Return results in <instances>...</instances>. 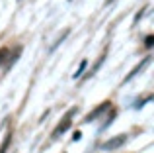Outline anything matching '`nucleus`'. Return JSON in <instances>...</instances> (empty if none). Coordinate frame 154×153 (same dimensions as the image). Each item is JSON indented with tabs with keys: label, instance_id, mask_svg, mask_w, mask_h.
<instances>
[{
	"label": "nucleus",
	"instance_id": "423d86ee",
	"mask_svg": "<svg viewBox=\"0 0 154 153\" xmlns=\"http://www.w3.org/2000/svg\"><path fill=\"white\" fill-rule=\"evenodd\" d=\"M68 34H70V30H68V28H64V30H63V31H60V35H59V37H57V41H55V43H53V45H51V51H55V49H57V47H59V45H60V43H63V41H64V37H66V35H68Z\"/></svg>",
	"mask_w": 154,
	"mask_h": 153
},
{
	"label": "nucleus",
	"instance_id": "39448f33",
	"mask_svg": "<svg viewBox=\"0 0 154 153\" xmlns=\"http://www.w3.org/2000/svg\"><path fill=\"white\" fill-rule=\"evenodd\" d=\"M107 51H109V47H105V49H103V53H102V55H100V59H98V61H96V65H94V67H92V71H90V73H88L86 76H90V75H94V73H96V71H98V69H100V67H102V63H103V59H105V57H107Z\"/></svg>",
	"mask_w": 154,
	"mask_h": 153
},
{
	"label": "nucleus",
	"instance_id": "f8f14e48",
	"mask_svg": "<svg viewBox=\"0 0 154 153\" xmlns=\"http://www.w3.org/2000/svg\"><path fill=\"white\" fill-rule=\"evenodd\" d=\"M144 12H146V6H144L143 10H139V12H137V14H135V24H139V20H140V18H143V16H144Z\"/></svg>",
	"mask_w": 154,
	"mask_h": 153
},
{
	"label": "nucleus",
	"instance_id": "9b49d317",
	"mask_svg": "<svg viewBox=\"0 0 154 153\" xmlns=\"http://www.w3.org/2000/svg\"><path fill=\"white\" fill-rule=\"evenodd\" d=\"M144 45L150 49V47L154 45V35H146V37H144Z\"/></svg>",
	"mask_w": 154,
	"mask_h": 153
},
{
	"label": "nucleus",
	"instance_id": "f257e3e1",
	"mask_svg": "<svg viewBox=\"0 0 154 153\" xmlns=\"http://www.w3.org/2000/svg\"><path fill=\"white\" fill-rule=\"evenodd\" d=\"M76 112H78V108H76V106H72L70 110H68L66 114L63 116V120H60V122L57 124V128L53 130V135H51L53 139H59V138H60V135H63L66 130H70V126H72V116H74Z\"/></svg>",
	"mask_w": 154,
	"mask_h": 153
},
{
	"label": "nucleus",
	"instance_id": "20e7f679",
	"mask_svg": "<svg viewBox=\"0 0 154 153\" xmlns=\"http://www.w3.org/2000/svg\"><path fill=\"white\" fill-rule=\"evenodd\" d=\"M150 61H152V57L148 55V57H144V59H143V61H140L137 67H133V71H131V73H129L127 76H125V83H129V80H131L133 76H137V75H139V73H140V71H143L146 65H150Z\"/></svg>",
	"mask_w": 154,
	"mask_h": 153
},
{
	"label": "nucleus",
	"instance_id": "7ed1b4c3",
	"mask_svg": "<svg viewBox=\"0 0 154 153\" xmlns=\"http://www.w3.org/2000/svg\"><path fill=\"white\" fill-rule=\"evenodd\" d=\"M111 108V102L109 100H103L100 106H96L94 110L90 112V114H86V118H84V124H90V122H94V120H98V116H102L105 110H109Z\"/></svg>",
	"mask_w": 154,
	"mask_h": 153
},
{
	"label": "nucleus",
	"instance_id": "ddd939ff",
	"mask_svg": "<svg viewBox=\"0 0 154 153\" xmlns=\"http://www.w3.org/2000/svg\"><path fill=\"white\" fill-rule=\"evenodd\" d=\"M80 138H82V134H80V132H74V135H72V139H74V142H78Z\"/></svg>",
	"mask_w": 154,
	"mask_h": 153
},
{
	"label": "nucleus",
	"instance_id": "f03ea898",
	"mask_svg": "<svg viewBox=\"0 0 154 153\" xmlns=\"http://www.w3.org/2000/svg\"><path fill=\"white\" fill-rule=\"evenodd\" d=\"M125 143H127V135H115V138L107 139V142L102 143V149L103 151H113V149H119V147H123Z\"/></svg>",
	"mask_w": 154,
	"mask_h": 153
},
{
	"label": "nucleus",
	"instance_id": "6e6552de",
	"mask_svg": "<svg viewBox=\"0 0 154 153\" xmlns=\"http://www.w3.org/2000/svg\"><path fill=\"white\" fill-rule=\"evenodd\" d=\"M10 142H12V130H8L6 135H4L2 145H0V153H6V151H8V147H10Z\"/></svg>",
	"mask_w": 154,
	"mask_h": 153
},
{
	"label": "nucleus",
	"instance_id": "4468645a",
	"mask_svg": "<svg viewBox=\"0 0 154 153\" xmlns=\"http://www.w3.org/2000/svg\"><path fill=\"white\" fill-rule=\"evenodd\" d=\"M109 2H113V0H105V4H109Z\"/></svg>",
	"mask_w": 154,
	"mask_h": 153
},
{
	"label": "nucleus",
	"instance_id": "0eeeda50",
	"mask_svg": "<svg viewBox=\"0 0 154 153\" xmlns=\"http://www.w3.org/2000/svg\"><path fill=\"white\" fill-rule=\"evenodd\" d=\"M20 53H22V47H16V51L10 55V61L6 63V71H10V69H12V65H14V63L20 59Z\"/></svg>",
	"mask_w": 154,
	"mask_h": 153
},
{
	"label": "nucleus",
	"instance_id": "1a4fd4ad",
	"mask_svg": "<svg viewBox=\"0 0 154 153\" xmlns=\"http://www.w3.org/2000/svg\"><path fill=\"white\" fill-rule=\"evenodd\" d=\"M86 65H88V61H86V59H82V61H80V67H78V71H76V73L72 75V76H74V79H80V76H84V71H86Z\"/></svg>",
	"mask_w": 154,
	"mask_h": 153
},
{
	"label": "nucleus",
	"instance_id": "9d476101",
	"mask_svg": "<svg viewBox=\"0 0 154 153\" xmlns=\"http://www.w3.org/2000/svg\"><path fill=\"white\" fill-rule=\"evenodd\" d=\"M8 53H10V51H8V47H2V49H0V65H2V63L6 61Z\"/></svg>",
	"mask_w": 154,
	"mask_h": 153
}]
</instances>
